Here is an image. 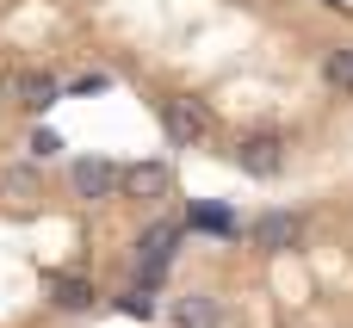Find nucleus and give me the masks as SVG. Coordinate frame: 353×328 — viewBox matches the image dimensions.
I'll list each match as a JSON object with an SVG mask.
<instances>
[{
  "mask_svg": "<svg viewBox=\"0 0 353 328\" xmlns=\"http://www.w3.org/2000/svg\"><path fill=\"white\" fill-rule=\"evenodd\" d=\"M12 99H19L25 112H50V105L62 99V87H56V74H43V68H19V74H12Z\"/></svg>",
  "mask_w": 353,
  "mask_h": 328,
  "instance_id": "6",
  "label": "nucleus"
},
{
  "mask_svg": "<svg viewBox=\"0 0 353 328\" xmlns=\"http://www.w3.org/2000/svg\"><path fill=\"white\" fill-rule=\"evenodd\" d=\"M25 149H31L37 161H50V155L62 149V136H56V130H31V143H25Z\"/></svg>",
  "mask_w": 353,
  "mask_h": 328,
  "instance_id": "13",
  "label": "nucleus"
},
{
  "mask_svg": "<svg viewBox=\"0 0 353 328\" xmlns=\"http://www.w3.org/2000/svg\"><path fill=\"white\" fill-rule=\"evenodd\" d=\"M174 328H223V304L211 291H186L174 298Z\"/></svg>",
  "mask_w": 353,
  "mask_h": 328,
  "instance_id": "8",
  "label": "nucleus"
},
{
  "mask_svg": "<svg viewBox=\"0 0 353 328\" xmlns=\"http://www.w3.org/2000/svg\"><path fill=\"white\" fill-rule=\"evenodd\" d=\"M329 6H341V0H329Z\"/></svg>",
  "mask_w": 353,
  "mask_h": 328,
  "instance_id": "14",
  "label": "nucleus"
},
{
  "mask_svg": "<svg viewBox=\"0 0 353 328\" xmlns=\"http://www.w3.org/2000/svg\"><path fill=\"white\" fill-rule=\"evenodd\" d=\"M323 81L335 87V93H353V50H329V62H323Z\"/></svg>",
  "mask_w": 353,
  "mask_h": 328,
  "instance_id": "11",
  "label": "nucleus"
},
{
  "mask_svg": "<svg viewBox=\"0 0 353 328\" xmlns=\"http://www.w3.org/2000/svg\"><path fill=\"white\" fill-rule=\"evenodd\" d=\"M174 254H180V223H149L143 242H137V279H143V291L161 285V273L174 267Z\"/></svg>",
  "mask_w": 353,
  "mask_h": 328,
  "instance_id": "1",
  "label": "nucleus"
},
{
  "mask_svg": "<svg viewBox=\"0 0 353 328\" xmlns=\"http://www.w3.org/2000/svg\"><path fill=\"white\" fill-rule=\"evenodd\" d=\"M254 248H261V254H292V248H304V217H298V211H261V217H254Z\"/></svg>",
  "mask_w": 353,
  "mask_h": 328,
  "instance_id": "3",
  "label": "nucleus"
},
{
  "mask_svg": "<svg viewBox=\"0 0 353 328\" xmlns=\"http://www.w3.org/2000/svg\"><path fill=\"white\" fill-rule=\"evenodd\" d=\"M161 130H168V143H174V149H192V143H205V136H211V112H205L199 99L174 93V99H161Z\"/></svg>",
  "mask_w": 353,
  "mask_h": 328,
  "instance_id": "2",
  "label": "nucleus"
},
{
  "mask_svg": "<svg viewBox=\"0 0 353 328\" xmlns=\"http://www.w3.org/2000/svg\"><path fill=\"white\" fill-rule=\"evenodd\" d=\"M192 223H199V229H217V236H230V229H236V217H230L223 205H199V211H192Z\"/></svg>",
  "mask_w": 353,
  "mask_h": 328,
  "instance_id": "12",
  "label": "nucleus"
},
{
  "mask_svg": "<svg viewBox=\"0 0 353 328\" xmlns=\"http://www.w3.org/2000/svg\"><path fill=\"white\" fill-rule=\"evenodd\" d=\"M236 167H242V174H254V180H273V174L285 167V143H279L273 130H254V136H242V143H236Z\"/></svg>",
  "mask_w": 353,
  "mask_h": 328,
  "instance_id": "4",
  "label": "nucleus"
},
{
  "mask_svg": "<svg viewBox=\"0 0 353 328\" xmlns=\"http://www.w3.org/2000/svg\"><path fill=\"white\" fill-rule=\"evenodd\" d=\"M0 198L19 205V211L37 205V198H43V174H37V167H6V174H0Z\"/></svg>",
  "mask_w": 353,
  "mask_h": 328,
  "instance_id": "9",
  "label": "nucleus"
},
{
  "mask_svg": "<svg viewBox=\"0 0 353 328\" xmlns=\"http://www.w3.org/2000/svg\"><path fill=\"white\" fill-rule=\"evenodd\" d=\"M68 186H74V198H112V192H118V167L99 161V155H81V161L68 167Z\"/></svg>",
  "mask_w": 353,
  "mask_h": 328,
  "instance_id": "5",
  "label": "nucleus"
},
{
  "mask_svg": "<svg viewBox=\"0 0 353 328\" xmlns=\"http://www.w3.org/2000/svg\"><path fill=\"white\" fill-rule=\"evenodd\" d=\"M50 298H56L62 310H87V304H93V285H87V279H68V273H56V279H50Z\"/></svg>",
  "mask_w": 353,
  "mask_h": 328,
  "instance_id": "10",
  "label": "nucleus"
},
{
  "mask_svg": "<svg viewBox=\"0 0 353 328\" xmlns=\"http://www.w3.org/2000/svg\"><path fill=\"white\" fill-rule=\"evenodd\" d=\"M118 186H124L130 198H168V192H174V174H168V161H137V167L118 174Z\"/></svg>",
  "mask_w": 353,
  "mask_h": 328,
  "instance_id": "7",
  "label": "nucleus"
}]
</instances>
